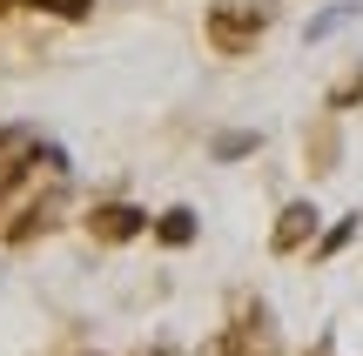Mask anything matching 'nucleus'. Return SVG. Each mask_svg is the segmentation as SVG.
Wrapping results in <instances>:
<instances>
[{"label": "nucleus", "instance_id": "1", "mask_svg": "<svg viewBox=\"0 0 363 356\" xmlns=\"http://www.w3.org/2000/svg\"><path fill=\"white\" fill-rule=\"evenodd\" d=\"M269 27V0H216L208 7V47L216 54H249Z\"/></svg>", "mask_w": 363, "mask_h": 356}, {"label": "nucleus", "instance_id": "2", "mask_svg": "<svg viewBox=\"0 0 363 356\" xmlns=\"http://www.w3.org/2000/svg\"><path fill=\"white\" fill-rule=\"evenodd\" d=\"M142 229H148V215L135 209V202H101V209L88 215V236L94 242H135Z\"/></svg>", "mask_w": 363, "mask_h": 356}, {"label": "nucleus", "instance_id": "3", "mask_svg": "<svg viewBox=\"0 0 363 356\" xmlns=\"http://www.w3.org/2000/svg\"><path fill=\"white\" fill-rule=\"evenodd\" d=\"M310 236H316V209H310V202H289V209H283V222H276V255L303 249Z\"/></svg>", "mask_w": 363, "mask_h": 356}, {"label": "nucleus", "instance_id": "4", "mask_svg": "<svg viewBox=\"0 0 363 356\" xmlns=\"http://www.w3.org/2000/svg\"><path fill=\"white\" fill-rule=\"evenodd\" d=\"M54 215H61V195L27 202V209H21V222H7V242H34L40 229H54Z\"/></svg>", "mask_w": 363, "mask_h": 356}, {"label": "nucleus", "instance_id": "5", "mask_svg": "<svg viewBox=\"0 0 363 356\" xmlns=\"http://www.w3.org/2000/svg\"><path fill=\"white\" fill-rule=\"evenodd\" d=\"M155 236H162V242H175V249H182V242H195V215H189V209H169V215L155 222Z\"/></svg>", "mask_w": 363, "mask_h": 356}, {"label": "nucleus", "instance_id": "6", "mask_svg": "<svg viewBox=\"0 0 363 356\" xmlns=\"http://www.w3.org/2000/svg\"><path fill=\"white\" fill-rule=\"evenodd\" d=\"M34 7H48V13H61V21H81V13H88L94 0H34Z\"/></svg>", "mask_w": 363, "mask_h": 356}, {"label": "nucleus", "instance_id": "7", "mask_svg": "<svg viewBox=\"0 0 363 356\" xmlns=\"http://www.w3.org/2000/svg\"><path fill=\"white\" fill-rule=\"evenodd\" d=\"M249 148H256V134H222V142H216V155L229 161V155H249Z\"/></svg>", "mask_w": 363, "mask_h": 356}, {"label": "nucleus", "instance_id": "8", "mask_svg": "<svg viewBox=\"0 0 363 356\" xmlns=\"http://www.w3.org/2000/svg\"><path fill=\"white\" fill-rule=\"evenodd\" d=\"M357 94H363V74H357V81H343V88H337V94H330V108H350V101H357Z\"/></svg>", "mask_w": 363, "mask_h": 356}, {"label": "nucleus", "instance_id": "9", "mask_svg": "<svg viewBox=\"0 0 363 356\" xmlns=\"http://www.w3.org/2000/svg\"><path fill=\"white\" fill-rule=\"evenodd\" d=\"M7 7H13V0H0V13H7Z\"/></svg>", "mask_w": 363, "mask_h": 356}]
</instances>
